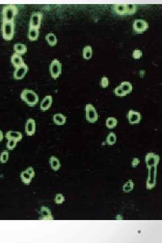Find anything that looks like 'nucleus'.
Instances as JSON below:
<instances>
[{"instance_id": "obj_21", "label": "nucleus", "mask_w": 162, "mask_h": 243, "mask_svg": "<svg viewBox=\"0 0 162 243\" xmlns=\"http://www.w3.org/2000/svg\"><path fill=\"white\" fill-rule=\"evenodd\" d=\"M49 163L51 168L55 171L59 170L61 165L59 160L56 157L51 156L50 158Z\"/></svg>"}, {"instance_id": "obj_18", "label": "nucleus", "mask_w": 162, "mask_h": 243, "mask_svg": "<svg viewBox=\"0 0 162 243\" xmlns=\"http://www.w3.org/2000/svg\"><path fill=\"white\" fill-rule=\"evenodd\" d=\"M14 50L15 53L19 55H23L27 52L28 48L26 45L22 43H18L14 44Z\"/></svg>"}, {"instance_id": "obj_6", "label": "nucleus", "mask_w": 162, "mask_h": 243, "mask_svg": "<svg viewBox=\"0 0 162 243\" xmlns=\"http://www.w3.org/2000/svg\"><path fill=\"white\" fill-rule=\"evenodd\" d=\"M50 72L51 77L54 79L58 78L62 73V65L57 59L52 61L50 66Z\"/></svg>"}, {"instance_id": "obj_8", "label": "nucleus", "mask_w": 162, "mask_h": 243, "mask_svg": "<svg viewBox=\"0 0 162 243\" xmlns=\"http://www.w3.org/2000/svg\"><path fill=\"white\" fill-rule=\"evenodd\" d=\"M42 18L43 13L42 12H35L32 13L30 20L29 28L40 29Z\"/></svg>"}, {"instance_id": "obj_7", "label": "nucleus", "mask_w": 162, "mask_h": 243, "mask_svg": "<svg viewBox=\"0 0 162 243\" xmlns=\"http://www.w3.org/2000/svg\"><path fill=\"white\" fill-rule=\"evenodd\" d=\"M148 170V177L146 183L147 189H152L155 187L157 175V166H154L147 168Z\"/></svg>"}, {"instance_id": "obj_3", "label": "nucleus", "mask_w": 162, "mask_h": 243, "mask_svg": "<svg viewBox=\"0 0 162 243\" xmlns=\"http://www.w3.org/2000/svg\"><path fill=\"white\" fill-rule=\"evenodd\" d=\"M14 22H7L3 21L2 25V32L4 40L10 41L13 39L14 35Z\"/></svg>"}, {"instance_id": "obj_23", "label": "nucleus", "mask_w": 162, "mask_h": 243, "mask_svg": "<svg viewBox=\"0 0 162 243\" xmlns=\"http://www.w3.org/2000/svg\"><path fill=\"white\" fill-rule=\"evenodd\" d=\"M119 86L127 95L130 93L133 90V85L129 82H123L120 84Z\"/></svg>"}, {"instance_id": "obj_2", "label": "nucleus", "mask_w": 162, "mask_h": 243, "mask_svg": "<svg viewBox=\"0 0 162 243\" xmlns=\"http://www.w3.org/2000/svg\"><path fill=\"white\" fill-rule=\"evenodd\" d=\"M17 7L14 5L5 6L3 9V21L14 22V18L18 13Z\"/></svg>"}, {"instance_id": "obj_19", "label": "nucleus", "mask_w": 162, "mask_h": 243, "mask_svg": "<svg viewBox=\"0 0 162 243\" xmlns=\"http://www.w3.org/2000/svg\"><path fill=\"white\" fill-rule=\"evenodd\" d=\"M39 29L35 28H29L28 38L31 41H36L39 37Z\"/></svg>"}, {"instance_id": "obj_33", "label": "nucleus", "mask_w": 162, "mask_h": 243, "mask_svg": "<svg viewBox=\"0 0 162 243\" xmlns=\"http://www.w3.org/2000/svg\"><path fill=\"white\" fill-rule=\"evenodd\" d=\"M143 55V53L140 50L136 49L133 53V57L135 59H139L141 58Z\"/></svg>"}, {"instance_id": "obj_32", "label": "nucleus", "mask_w": 162, "mask_h": 243, "mask_svg": "<svg viewBox=\"0 0 162 243\" xmlns=\"http://www.w3.org/2000/svg\"><path fill=\"white\" fill-rule=\"evenodd\" d=\"M55 201V203H57V204H61L65 201V197H64L62 194H56Z\"/></svg>"}, {"instance_id": "obj_15", "label": "nucleus", "mask_w": 162, "mask_h": 243, "mask_svg": "<svg viewBox=\"0 0 162 243\" xmlns=\"http://www.w3.org/2000/svg\"><path fill=\"white\" fill-rule=\"evenodd\" d=\"M40 214L41 217L39 219L40 220H53V217L51 211L48 208L42 207L40 210Z\"/></svg>"}, {"instance_id": "obj_12", "label": "nucleus", "mask_w": 162, "mask_h": 243, "mask_svg": "<svg viewBox=\"0 0 162 243\" xmlns=\"http://www.w3.org/2000/svg\"><path fill=\"white\" fill-rule=\"evenodd\" d=\"M127 118L129 123L131 124H138L141 122L142 116L139 112L133 110H130L127 114Z\"/></svg>"}, {"instance_id": "obj_35", "label": "nucleus", "mask_w": 162, "mask_h": 243, "mask_svg": "<svg viewBox=\"0 0 162 243\" xmlns=\"http://www.w3.org/2000/svg\"><path fill=\"white\" fill-rule=\"evenodd\" d=\"M31 176L32 178H34L35 177V172L34 171V168L31 167H28L26 170H25Z\"/></svg>"}, {"instance_id": "obj_22", "label": "nucleus", "mask_w": 162, "mask_h": 243, "mask_svg": "<svg viewBox=\"0 0 162 243\" xmlns=\"http://www.w3.org/2000/svg\"><path fill=\"white\" fill-rule=\"evenodd\" d=\"M45 38L50 46H55L57 43L58 41L56 36L53 33H49L48 34L46 35Z\"/></svg>"}, {"instance_id": "obj_9", "label": "nucleus", "mask_w": 162, "mask_h": 243, "mask_svg": "<svg viewBox=\"0 0 162 243\" xmlns=\"http://www.w3.org/2000/svg\"><path fill=\"white\" fill-rule=\"evenodd\" d=\"M160 157L154 153H149L145 156V161L147 168L151 166H156L159 163Z\"/></svg>"}, {"instance_id": "obj_31", "label": "nucleus", "mask_w": 162, "mask_h": 243, "mask_svg": "<svg viewBox=\"0 0 162 243\" xmlns=\"http://www.w3.org/2000/svg\"><path fill=\"white\" fill-rule=\"evenodd\" d=\"M7 144V148L9 150H13L17 145V141L13 140H8Z\"/></svg>"}, {"instance_id": "obj_14", "label": "nucleus", "mask_w": 162, "mask_h": 243, "mask_svg": "<svg viewBox=\"0 0 162 243\" xmlns=\"http://www.w3.org/2000/svg\"><path fill=\"white\" fill-rule=\"evenodd\" d=\"M52 101L53 99H52V96L50 95L46 96L41 102L40 108L41 110L43 111H45L49 109L52 104Z\"/></svg>"}, {"instance_id": "obj_34", "label": "nucleus", "mask_w": 162, "mask_h": 243, "mask_svg": "<svg viewBox=\"0 0 162 243\" xmlns=\"http://www.w3.org/2000/svg\"><path fill=\"white\" fill-rule=\"evenodd\" d=\"M109 85V80L108 77H103L101 81V86L103 88H106Z\"/></svg>"}, {"instance_id": "obj_20", "label": "nucleus", "mask_w": 162, "mask_h": 243, "mask_svg": "<svg viewBox=\"0 0 162 243\" xmlns=\"http://www.w3.org/2000/svg\"><path fill=\"white\" fill-rule=\"evenodd\" d=\"M53 120L56 125H63L66 122V117L61 114H56L53 117Z\"/></svg>"}, {"instance_id": "obj_1", "label": "nucleus", "mask_w": 162, "mask_h": 243, "mask_svg": "<svg viewBox=\"0 0 162 243\" xmlns=\"http://www.w3.org/2000/svg\"><path fill=\"white\" fill-rule=\"evenodd\" d=\"M20 98L23 101H24L31 107H34L39 101V97L36 93L32 90L28 89L22 91Z\"/></svg>"}, {"instance_id": "obj_16", "label": "nucleus", "mask_w": 162, "mask_h": 243, "mask_svg": "<svg viewBox=\"0 0 162 243\" xmlns=\"http://www.w3.org/2000/svg\"><path fill=\"white\" fill-rule=\"evenodd\" d=\"M11 62L15 68H18L25 63L24 60L22 57L21 55L15 53L11 56Z\"/></svg>"}, {"instance_id": "obj_37", "label": "nucleus", "mask_w": 162, "mask_h": 243, "mask_svg": "<svg viewBox=\"0 0 162 243\" xmlns=\"http://www.w3.org/2000/svg\"><path fill=\"white\" fill-rule=\"evenodd\" d=\"M3 137L4 136L3 132L1 130H0V142H1V141L3 140Z\"/></svg>"}, {"instance_id": "obj_29", "label": "nucleus", "mask_w": 162, "mask_h": 243, "mask_svg": "<svg viewBox=\"0 0 162 243\" xmlns=\"http://www.w3.org/2000/svg\"><path fill=\"white\" fill-rule=\"evenodd\" d=\"M8 159H9V152L5 150L1 153L0 156V162L3 163H7Z\"/></svg>"}, {"instance_id": "obj_13", "label": "nucleus", "mask_w": 162, "mask_h": 243, "mask_svg": "<svg viewBox=\"0 0 162 243\" xmlns=\"http://www.w3.org/2000/svg\"><path fill=\"white\" fill-rule=\"evenodd\" d=\"M26 133L28 136H32L36 132V122L33 119H29L27 121L25 128Z\"/></svg>"}, {"instance_id": "obj_27", "label": "nucleus", "mask_w": 162, "mask_h": 243, "mask_svg": "<svg viewBox=\"0 0 162 243\" xmlns=\"http://www.w3.org/2000/svg\"><path fill=\"white\" fill-rule=\"evenodd\" d=\"M117 136L116 134L113 132H111L108 134L106 139V142L109 145H112L116 143Z\"/></svg>"}, {"instance_id": "obj_36", "label": "nucleus", "mask_w": 162, "mask_h": 243, "mask_svg": "<svg viewBox=\"0 0 162 243\" xmlns=\"http://www.w3.org/2000/svg\"><path fill=\"white\" fill-rule=\"evenodd\" d=\"M140 163V160L138 158H134L133 161H132V164L133 167H136L138 166V164Z\"/></svg>"}, {"instance_id": "obj_4", "label": "nucleus", "mask_w": 162, "mask_h": 243, "mask_svg": "<svg viewBox=\"0 0 162 243\" xmlns=\"http://www.w3.org/2000/svg\"><path fill=\"white\" fill-rule=\"evenodd\" d=\"M113 11L118 14L120 15H126L133 14L136 11V7L134 5H114L113 7Z\"/></svg>"}, {"instance_id": "obj_5", "label": "nucleus", "mask_w": 162, "mask_h": 243, "mask_svg": "<svg viewBox=\"0 0 162 243\" xmlns=\"http://www.w3.org/2000/svg\"><path fill=\"white\" fill-rule=\"evenodd\" d=\"M85 113L86 119L89 123L94 124L98 120V114L92 104H86L85 106Z\"/></svg>"}, {"instance_id": "obj_25", "label": "nucleus", "mask_w": 162, "mask_h": 243, "mask_svg": "<svg viewBox=\"0 0 162 243\" xmlns=\"http://www.w3.org/2000/svg\"><path fill=\"white\" fill-rule=\"evenodd\" d=\"M92 55V50L90 45H86L83 49L82 55L86 60H88L91 58Z\"/></svg>"}, {"instance_id": "obj_28", "label": "nucleus", "mask_w": 162, "mask_h": 243, "mask_svg": "<svg viewBox=\"0 0 162 243\" xmlns=\"http://www.w3.org/2000/svg\"><path fill=\"white\" fill-rule=\"evenodd\" d=\"M134 186V183L132 180H130L128 181L125 184L123 187V190L124 192L128 193L130 192L133 189Z\"/></svg>"}, {"instance_id": "obj_11", "label": "nucleus", "mask_w": 162, "mask_h": 243, "mask_svg": "<svg viewBox=\"0 0 162 243\" xmlns=\"http://www.w3.org/2000/svg\"><path fill=\"white\" fill-rule=\"evenodd\" d=\"M28 70V66L25 63L18 68H15V71L13 73L14 78L16 80H21L25 76Z\"/></svg>"}, {"instance_id": "obj_17", "label": "nucleus", "mask_w": 162, "mask_h": 243, "mask_svg": "<svg viewBox=\"0 0 162 243\" xmlns=\"http://www.w3.org/2000/svg\"><path fill=\"white\" fill-rule=\"evenodd\" d=\"M6 137L8 140H13L18 141H21L23 138L22 134L20 132L9 131L6 134Z\"/></svg>"}, {"instance_id": "obj_30", "label": "nucleus", "mask_w": 162, "mask_h": 243, "mask_svg": "<svg viewBox=\"0 0 162 243\" xmlns=\"http://www.w3.org/2000/svg\"><path fill=\"white\" fill-rule=\"evenodd\" d=\"M113 92L118 97H123L126 96L127 94L123 92V91L122 89L120 87L118 86L116 88L114 89L113 90Z\"/></svg>"}, {"instance_id": "obj_10", "label": "nucleus", "mask_w": 162, "mask_h": 243, "mask_svg": "<svg viewBox=\"0 0 162 243\" xmlns=\"http://www.w3.org/2000/svg\"><path fill=\"white\" fill-rule=\"evenodd\" d=\"M133 29L136 33H143L149 28L148 24L143 19H136L133 24Z\"/></svg>"}, {"instance_id": "obj_24", "label": "nucleus", "mask_w": 162, "mask_h": 243, "mask_svg": "<svg viewBox=\"0 0 162 243\" xmlns=\"http://www.w3.org/2000/svg\"><path fill=\"white\" fill-rule=\"evenodd\" d=\"M117 124L118 120L115 118L111 117L106 120V126L108 129H113L116 127Z\"/></svg>"}, {"instance_id": "obj_26", "label": "nucleus", "mask_w": 162, "mask_h": 243, "mask_svg": "<svg viewBox=\"0 0 162 243\" xmlns=\"http://www.w3.org/2000/svg\"><path fill=\"white\" fill-rule=\"evenodd\" d=\"M20 178H21L22 181L24 183L29 185L30 183L31 182L32 178L31 176L26 171L22 172L20 174Z\"/></svg>"}]
</instances>
